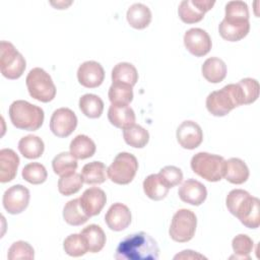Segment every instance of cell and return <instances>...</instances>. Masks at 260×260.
<instances>
[{
    "label": "cell",
    "instance_id": "2",
    "mask_svg": "<svg viewBox=\"0 0 260 260\" xmlns=\"http://www.w3.org/2000/svg\"><path fill=\"white\" fill-rule=\"evenodd\" d=\"M225 204L229 211L237 216L248 229H257L260 224V200L251 196L243 189L232 190L226 198Z\"/></svg>",
    "mask_w": 260,
    "mask_h": 260
},
{
    "label": "cell",
    "instance_id": "44",
    "mask_svg": "<svg viewBox=\"0 0 260 260\" xmlns=\"http://www.w3.org/2000/svg\"><path fill=\"white\" fill-rule=\"evenodd\" d=\"M188 259V258H190V259H196V258H205V257H203L202 255H200V254H197V253H195L194 251H192V250H184V251H182L180 254H178V255H176L175 257H174V259Z\"/></svg>",
    "mask_w": 260,
    "mask_h": 260
},
{
    "label": "cell",
    "instance_id": "13",
    "mask_svg": "<svg viewBox=\"0 0 260 260\" xmlns=\"http://www.w3.org/2000/svg\"><path fill=\"white\" fill-rule=\"evenodd\" d=\"M250 30L249 18L224 16L218 25L220 37L228 42H238L244 39Z\"/></svg>",
    "mask_w": 260,
    "mask_h": 260
},
{
    "label": "cell",
    "instance_id": "10",
    "mask_svg": "<svg viewBox=\"0 0 260 260\" xmlns=\"http://www.w3.org/2000/svg\"><path fill=\"white\" fill-rule=\"evenodd\" d=\"M77 126V117L69 108H59L54 111L50 119V130L60 138L68 137Z\"/></svg>",
    "mask_w": 260,
    "mask_h": 260
},
{
    "label": "cell",
    "instance_id": "16",
    "mask_svg": "<svg viewBox=\"0 0 260 260\" xmlns=\"http://www.w3.org/2000/svg\"><path fill=\"white\" fill-rule=\"evenodd\" d=\"M78 82L87 88L100 86L105 79V70L96 61H85L77 69Z\"/></svg>",
    "mask_w": 260,
    "mask_h": 260
},
{
    "label": "cell",
    "instance_id": "32",
    "mask_svg": "<svg viewBox=\"0 0 260 260\" xmlns=\"http://www.w3.org/2000/svg\"><path fill=\"white\" fill-rule=\"evenodd\" d=\"M79 109L87 118L96 119L103 114L104 102L96 94L85 93L79 99Z\"/></svg>",
    "mask_w": 260,
    "mask_h": 260
},
{
    "label": "cell",
    "instance_id": "18",
    "mask_svg": "<svg viewBox=\"0 0 260 260\" xmlns=\"http://www.w3.org/2000/svg\"><path fill=\"white\" fill-rule=\"evenodd\" d=\"M79 202L83 211L89 217L95 216L101 213L102 209L106 205L107 195L101 188L91 187L82 193L79 197Z\"/></svg>",
    "mask_w": 260,
    "mask_h": 260
},
{
    "label": "cell",
    "instance_id": "37",
    "mask_svg": "<svg viewBox=\"0 0 260 260\" xmlns=\"http://www.w3.org/2000/svg\"><path fill=\"white\" fill-rule=\"evenodd\" d=\"M83 184L81 174L73 173L67 176L60 177L58 181V190L64 196H70L77 193Z\"/></svg>",
    "mask_w": 260,
    "mask_h": 260
},
{
    "label": "cell",
    "instance_id": "7",
    "mask_svg": "<svg viewBox=\"0 0 260 260\" xmlns=\"http://www.w3.org/2000/svg\"><path fill=\"white\" fill-rule=\"evenodd\" d=\"M138 170L137 158L129 152L118 153L107 169L109 179L118 185H127L134 179Z\"/></svg>",
    "mask_w": 260,
    "mask_h": 260
},
{
    "label": "cell",
    "instance_id": "40",
    "mask_svg": "<svg viewBox=\"0 0 260 260\" xmlns=\"http://www.w3.org/2000/svg\"><path fill=\"white\" fill-rule=\"evenodd\" d=\"M232 247L236 258L250 259V253L253 250L254 242L248 235L240 234L233 239Z\"/></svg>",
    "mask_w": 260,
    "mask_h": 260
},
{
    "label": "cell",
    "instance_id": "33",
    "mask_svg": "<svg viewBox=\"0 0 260 260\" xmlns=\"http://www.w3.org/2000/svg\"><path fill=\"white\" fill-rule=\"evenodd\" d=\"M78 167L76 158L70 152H60L52 160V168L56 175L62 177L75 173Z\"/></svg>",
    "mask_w": 260,
    "mask_h": 260
},
{
    "label": "cell",
    "instance_id": "20",
    "mask_svg": "<svg viewBox=\"0 0 260 260\" xmlns=\"http://www.w3.org/2000/svg\"><path fill=\"white\" fill-rule=\"evenodd\" d=\"M108 119L119 129H126L135 124V113L128 105H111L108 110Z\"/></svg>",
    "mask_w": 260,
    "mask_h": 260
},
{
    "label": "cell",
    "instance_id": "17",
    "mask_svg": "<svg viewBox=\"0 0 260 260\" xmlns=\"http://www.w3.org/2000/svg\"><path fill=\"white\" fill-rule=\"evenodd\" d=\"M178 195L183 202L199 206L205 201L207 190L201 182L195 179H188L179 188Z\"/></svg>",
    "mask_w": 260,
    "mask_h": 260
},
{
    "label": "cell",
    "instance_id": "22",
    "mask_svg": "<svg viewBox=\"0 0 260 260\" xmlns=\"http://www.w3.org/2000/svg\"><path fill=\"white\" fill-rule=\"evenodd\" d=\"M19 166V157L11 148H2L0 150V182L7 183L12 181Z\"/></svg>",
    "mask_w": 260,
    "mask_h": 260
},
{
    "label": "cell",
    "instance_id": "25",
    "mask_svg": "<svg viewBox=\"0 0 260 260\" xmlns=\"http://www.w3.org/2000/svg\"><path fill=\"white\" fill-rule=\"evenodd\" d=\"M95 149L96 146L93 140L84 134L75 136L69 145L70 153L77 159H85L91 157L94 154Z\"/></svg>",
    "mask_w": 260,
    "mask_h": 260
},
{
    "label": "cell",
    "instance_id": "11",
    "mask_svg": "<svg viewBox=\"0 0 260 260\" xmlns=\"http://www.w3.org/2000/svg\"><path fill=\"white\" fill-rule=\"evenodd\" d=\"M29 190L18 184L9 187L3 194L2 203L10 214H19L26 209L29 203Z\"/></svg>",
    "mask_w": 260,
    "mask_h": 260
},
{
    "label": "cell",
    "instance_id": "42",
    "mask_svg": "<svg viewBox=\"0 0 260 260\" xmlns=\"http://www.w3.org/2000/svg\"><path fill=\"white\" fill-rule=\"evenodd\" d=\"M158 176L160 180L164 182V184L169 187L170 189L179 185L183 180V173L181 169L175 166H166L164 167L159 173Z\"/></svg>",
    "mask_w": 260,
    "mask_h": 260
},
{
    "label": "cell",
    "instance_id": "38",
    "mask_svg": "<svg viewBox=\"0 0 260 260\" xmlns=\"http://www.w3.org/2000/svg\"><path fill=\"white\" fill-rule=\"evenodd\" d=\"M22 178L32 185L43 184L48 177L46 168L40 162H29L22 169Z\"/></svg>",
    "mask_w": 260,
    "mask_h": 260
},
{
    "label": "cell",
    "instance_id": "36",
    "mask_svg": "<svg viewBox=\"0 0 260 260\" xmlns=\"http://www.w3.org/2000/svg\"><path fill=\"white\" fill-rule=\"evenodd\" d=\"M63 249L71 257H80L88 252L86 242L81 234H71L63 242Z\"/></svg>",
    "mask_w": 260,
    "mask_h": 260
},
{
    "label": "cell",
    "instance_id": "14",
    "mask_svg": "<svg viewBox=\"0 0 260 260\" xmlns=\"http://www.w3.org/2000/svg\"><path fill=\"white\" fill-rule=\"evenodd\" d=\"M184 45L195 57H203L209 53L212 42L208 32L199 27L188 29L184 35Z\"/></svg>",
    "mask_w": 260,
    "mask_h": 260
},
{
    "label": "cell",
    "instance_id": "26",
    "mask_svg": "<svg viewBox=\"0 0 260 260\" xmlns=\"http://www.w3.org/2000/svg\"><path fill=\"white\" fill-rule=\"evenodd\" d=\"M45 149V144L42 138L37 135H26L18 141L19 152L28 159H35L42 156Z\"/></svg>",
    "mask_w": 260,
    "mask_h": 260
},
{
    "label": "cell",
    "instance_id": "29",
    "mask_svg": "<svg viewBox=\"0 0 260 260\" xmlns=\"http://www.w3.org/2000/svg\"><path fill=\"white\" fill-rule=\"evenodd\" d=\"M169 190L170 188L164 184L158 174H151L143 181V191L145 195L154 201H159L166 198Z\"/></svg>",
    "mask_w": 260,
    "mask_h": 260
},
{
    "label": "cell",
    "instance_id": "43",
    "mask_svg": "<svg viewBox=\"0 0 260 260\" xmlns=\"http://www.w3.org/2000/svg\"><path fill=\"white\" fill-rule=\"evenodd\" d=\"M225 16L249 18V8L244 1H230L225 4Z\"/></svg>",
    "mask_w": 260,
    "mask_h": 260
},
{
    "label": "cell",
    "instance_id": "24",
    "mask_svg": "<svg viewBox=\"0 0 260 260\" xmlns=\"http://www.w3.org/2000/svg\"><path fill=\"white\" fill-rule=\"evenodd\" d=\"M201 71L203 77L207 81L211 83H219L226 76V65L221 59L210 57L202 64Z\"/></svg>",
    "mask_w": 260,
    "mask_h": 260
},
{
    "label": "cell",
    "instance_id": "41",
    "mask_svg": "<svg viewBox=\"0 0 260 260\" xmlns=\"http://www.w3.org/2000/svg\"><path fill=\"white\" fill-rule=\"evenodd\" d=\"M7 258L9 260L16 259H34L35 258V250L34 248L24 241L14 242L8 249Z\"/></svg>",
    "mask_w": 260,
    "mask_h": 260
},
{
    "label": "cell",
    "instance_id": "27",
    "mask_svg": "<svg viewBox=\"0 0 260 260\" xmlns=\"http://www.w3.org/2000/svg\"><path fill=\"white\" fill-rule=\"evenodd\" d=\"M80 234L86 242L88 252L98 253L104 248L106 244V235L100 225L94 223L89 224L85 226Z\"/></svg>",
    "mask_w": 260,
    "mask_h": 260
},
{
    "label": "cell",
    "instance_id": "12",
    "mask_svg": "<svg viewBox=\"0 0 260 260\" xmlns=\"http://www.w3.org/2000/svg\"><path fill=\"white\" fill-rule=\"evenodd\" d=\"M215 1L211 0H183L178 8L180 19L188 24L199 22L203 19L204 14L209 11Z\"/></svg>",
    "mask_w": 260,
    "mask_h": 260
},
{
    "label": "cell",
    "instance_id": "4",
    "mask_svg": "<svg viewBox=\"0 0 260 260\" xmlns=\"http://www.w3.org/2000/svg\"><path fill=\"white\" fill-rule=\"evenodd\" d=\"M9 118L14 127L36 131L43 125L45 114L42 108L23 100L14 101L9 107Z\"/></svg>",
    "mask_w": 260,
    "mask_h": 260
},
{
    "label": "cell",
    "instance_id": "5",
    "mask_svg": "<svg viewBox=\"0 0 260 260\" xmlns=\"http://www.w3.org/2000/svg\"><path fill=\"white\" fill-rule=\"evenodd\" d=\"M25 84L29 95L39 102L49 103L56 96V86L52 77L43 68H32L25 78Z\"/></svg>",
    "mask_w": 260,
    "mask_h": 260
},
{
    "label": "cell",
    "instance_id": "6",
    "mask_svg": "<svg viewBox=\"0 0 260 260\" xmlns=\"http://www.w3.org/2000/svg\"><path fill=\"white\" fill-rule=\"evenodd\" d=\"M224 158L218 154L198 152L191 158L192 171L208 182H218L223 175Z\"/></svg>",
    "mask_w": 260,
    "mask_h": 260
},
{
    "label": "cell",
    "instance_id": "34",
    "mask_svg": "<svg viewBox=\"0 0 260 260\" xmlns=\"http://www.w3.org/2000/svg\"><path fill=\"white\" fill-rule=\"evenodd\" d=\"M123 137L128 145L135 148H142L149 141L148 131L137 124H133L132 126L124 129Z\"/></svg>",
    "mask_w": 260,
    "mask_h": 260
},
{
    "label": "cell",
    "instance_id": "21",
    "mask_svg": "<svg viewBox=\"0 0 260 260\" xmlns=\"http://www.w3.org/2000/svg\"><path fill=\"white\" fill-rule=\"evenodd\" d=\"M249 169L247 165L238 157H231L224 160L222 177L230 183L240 185L245 183L249 178Z\"/></svg>",
    "mask_w": 260,
    "mask_h": 260
},
{
    "label": "cell",
    "instance_id": "8",
    "mask_svg": "<svg viewBox=\"0 0 260 260\" xmlns=\"http://www.w3.org/2000/svg\"><path fill=\"white\" fill-rule=\"evenodd\" d=\"M26 67L24 57L15 47L6 41L0 43V69L4 77L8 79L19 78Z\"/></svg>",
    "mask_w": 260,
    "mask_h": 260
},
{
    "label": "cell",
    "instance_id": "23",
    "mask_svg": "<svg viewBox=\"0 0 260 260\" xmlns=\"http://www.w3.org/2000/svg\"><path fill=\"white\" fill-rule=\"evenodd\" d=\"M151 11L145 4L134 3L126 13V18L130 26L136 29H143L147 27L151 21Z\"/></svg>",
    "mask_w": 260,
    "mask_h": 260
},
{
    "label": "cell",
    "instance_id": "19",
    "mask_svg": "<svg viewBox=\"0 0 260 260\" xmlns=\"http://www.w3.org/2000/svg\"><path fill=\"white\" fill-rule=\"evenodd\" d=\"M105 221L110 230L121 232L131 223V211L123 203H114L108 209L105 215Z\"/></svg>",
    "mask_w": 260,
    "mask_h": 260
},
{
    "label": "cell",
    "instance_id": "1",
    "mask_svg": "<svg viewBox=\"0 0 260 260\" xmlns=\"http://www.w3.org/2000/svg\"><path fill=\"white\" fill-rule=\"evenodd\" d=\"M159 248L156 241L145 232L131 234L118 245L115 259L118 260H157Z\"/></svg>",
    "mask_w": 260,
    "mask_h": 260
},
{
    "label": "cell",
    "instance_id": "28",
    "mask_svg": "<svg viewBox=\"0 0 260 260\" xmlns=\"http://www.w3.org/2000/svg\"><path fill=\"white\" fill-rule=\"evenodd\" d=\"M107 167L102 161H91L83 166L81 176L83 182L88 185L102 184L107 180Z\"/></svg>",
    "mask_w": 260,
    "mask_h": 260
},
{
    "label": "cell",
    "instance_id": "9",
    "mask_svg": "<svg viewBox=\"0 0 260 260\" xmlns=\"http://www.w3.org/2000/svg\"><path fill=\"white\" fill-rule=\"evenodd\" d=\"M196 226L197 217L195 213L190 209L182 208L173 215L169 234L173 241L186 243L194 237Z\"/></svg>",
    "mask_w": 260,
    "mask_h": 260
},
{
    "label": "cell",
    "instance_id": "30",
    "mask_svg": "<svg viewBox=\"0 0 260 260\" xmlns=\"http://www.w3.org/2000/svg\"><path fill=\"white\" fill-rule=\"evenodd\" d=\"M63 218L70 225H81L85 223L89 216L83 211L79 198L69 200L63 208Z\"/></svg>",
    "mask_w": 260,
    "mask_h": 260
},
{
    "label": "cell",
    "instance_id": "15",
    "mask_svg": "<svg viewBox=\"0 0 260 260\" xmlns=\"http://www.w3.org/2000/svg\"><path fill=\"white\" fill-rule=\"evenodd\" d=\"M176 136L178 143L185 149H195L203 140L201 127L191 120H186L179 125Z\"/></svg>",
    "mask_w": 260,
    "mask_h": 260
},
{
    "label": "cell",
    "instance_id": "39",
    "mask_svg": "<svg viewBox=\"0 0 260 260\" xmlns=\"http://www.w3.org/2000/svg\"><path fill=\"white\" fill-rule=\"evenodd\" d=\"M238 85L240 86L242 94H243L244 105L252 104L258 99L260 86H259V82L256 79L246 77V78L241 79L238 82Z\"/></svg>",
    "mask_w": 260,
    "mask_h": 260
},
{
    "label": "cell",
    "instance_id": "31",
    "mask_svg": "<svg viewBox=\"0 0 260 260\" xmlns=\"http://www.w3.org/2000/svg\"><path fill=\"white\" fill-rule=\"evenodd\" d=\"M138 80V72L135 66L128 62L116 64L112 70V81L131 85L132 87Z\"/></svg>",
    "mask_w": 260,
    "mask_h": 260
},
{
    "label": "cell",
    "instance_id": "3",
    "mask_svg": "<svg viewBox=\"0 0 260 260\" xmlns=\"http://www.w3.org/2000/svg\"><path fill=\"white\" fill-rule=\"evenodd\" d=\"M206 109L215 117H223L233 109L244 105L243 94L238 83H231L219 90L210 92L206 98Z\"/></svg>",
    "mask_w": 260,
    "mask_h": 260
},
{
    "label": "cell",
    "instance_id": "35",
    "mask_svg": "<svg viewBox=\"0 0 260 260\" xmlns=\"http://www.w3.org/2000/svg\"><path fill=\"white\" fill-rule=\"evenodd\" d=\"M112 105H129L133 100L132 86L126 83L113 82L108 92Z\"/></svg>",
    "mask_w": 260,
    "mask_h": 260
}]
</instances>
